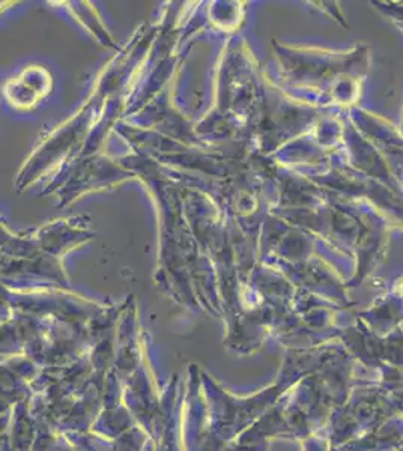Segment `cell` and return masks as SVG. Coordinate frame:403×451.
Instances as JSON below:
<instances>
[{
    "instance_id": "obj_1",
    "label": "cell",
    "mask_w": 403,
    "mask_h": 451,
    "mask_svg": "<svg viewBox=\"0 0 403 451\" xmlns=\"http://www.w3.org/2000/svg\"><path fill=\"white\" fill-rule=\"evenodd\" d=\"M52 75L47 69L41 67H29L20 74V77L6 84L5 94L12 106L20 110H29L40 104L41 99L52 91Z\"/></svg>"
}]
</instances>
